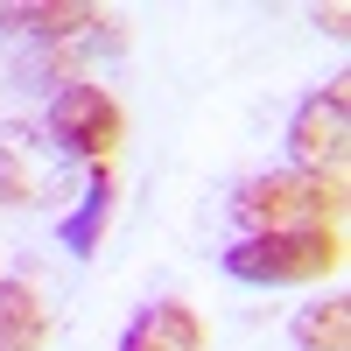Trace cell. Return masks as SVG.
Listing matches in <instances>:
<instances>
[{"label": "cell", "instance_id": "obj_1", "mask_svg": "<svg viewBox=\"0 0 351 351\" xmlns=\"http://www.w3.org/2000/svg\"><path fill=\"white\" fill-rule=\"evenodd\" d=\"M344 267V232L337 225H309V232H246L225 246V274L246 288H295V281H324Z\"/></svg>", "mask_w": 351, "mask_h": 351}, {"label": "cell", "instance_id": "obj_2", "mask_svg": "<svg viewBox=\"0 0 351 351\" xmlns=\"http://www.w3.org/2000/svg\"><path fill=\"white\" fill-rule=\"evenodd\" d=\"M232 218L246 232H309V225H337L344 218V176H302V169H274L232 197Z\"/></svg>", "mask_w": 351, "mask_h": 351}, {"label": "cell", "instance_id": "obj_3", "mask_svg": "<svg viewBox=\"0 0 351 351\" xmlns=\"http://www.w3.org/2000/svg\"><path fill=\"white\" fill-rule=\"evenodd\" d=\"M43 134H49V148L64 155V162L99 169V162H112V148H120L127 112H120V99H112L99 77H77V84H64V92H49Z\"/></svg>", "mask_w": 351, "mask_h": 351}, {"label": "cell", "instance_id": "obj_4", "mask_svg": "<svg viewBox=\"0 0 351 351\" xmlns=\"http://www.w3.org/2000/svg\"><path fill=\"white\" fill-rule=\"evenodd\" d=\"M344 155H351V77H330L288 112V169L344 176Z\"/></svg>", "mask_w": 351, "mask_h": 351}, {"label": "cell", "instance_id": "obj_5", "mask_svg": "<svg viewBox=\"0 0 351 351\" xmlns=\"http://www.w3.org/2000/svg\"><path fill=\"white\" fill-rule=\"evenodd\" d=\"M56 183H64L56 148L28 120H8L0 127V204H43L56 197Z\"/></svg>", "mask_w": 351, "mask_h": 351}, {"label": "cell", "instance_id": "obj_6", "mask_svg": "<svg viewBox=\"0 0 351 351\" xmlns=\"http://www.w3.org/2000/svg\"><path fill=\"white\" fill-rule=\"evenodd\" d=\"M0 28L43 43V49H64V43H92L99 28H112V21L99 8H84V0H28V8H0Z\"/></svg>", "mask_w": 351, "mask_h": 351}, {"label": "cell", "instance_id": "obj_7", "mask_svg": "<svg viewBox=\"0 0 351 351\" xmlns=\"http://www.w3.org/2000/svg\"><path fill=\"white\" fill-rule=\"evenodd\" d=\"M120 351H204V316L183 295H162L120 330Z\"/></svg>", "mask_w": 351, "mask_h": 351}, {"label": "cell", "instance_id": "obj_8", "mask_svg": "<svg viewBox=\"0 0 351 351\" xmlns=\"http://www.w3.org/2000/svg\"><path fill=\"white\" fill-rule=\"evenodd\" d=\"M49 344V302L36 281L0 274V351H43Z\"/></svg>", "mask_w": 351, "mask_h": 351}, {"label": "cell", "instance_id": "obj_9", "mask_svg": "<svg viewBox=\"0 0 351 351\" xmlns=\"http://www.w3.org/2000/svg\"><path fill=\"white\" fill-rule=\"evenodd\" d=\"M112 162H99L92 169V183H84V197H77V211L56 225V239H64L71 253H99V239H106V225H112Z\"/></svg>", "mask_w": 351, "mask_h": 351}, {"label": "cell", "instance_id": "obj_10", "mask_svg": "<svg viewBox=\"0 0 351 351\" xmlns=\"http://www.w3.org/2000/svg\"><path fill=\"white\" fill-rule=\"evenodd\" d=\"M295 351H351V302L330 295L295 309Z\"/></svg>", "mask_w": 351, "mask_h": 351}]
</instances>
